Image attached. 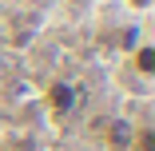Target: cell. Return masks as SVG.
<instances>
[{"label":"cell","instance_id":"3957f363","mask_svg":"<svg viewBox=\"0 0 155 151\" xmlns=\"http://www.w3.org/2000/svg\"><path fill=\"white\" fill-rule=\"evenodd\" d=\"M135 72L139 76H155V48L151 44H139L135 48Z\"/></svg>","mask_w":155,"mask_h":151},{"label":"cell","instance_id":"7a4b0ae2","mask_svg":"<svg viewBox=\"0 0 155 151\" xmlns=\"http://www.w3.org/2000/svg\"><path fill=\"white\" fill-rule=\"evenodd\" d=\"M131 139H135L131 123L115 119V123H111V131H107V147H111V151H131Z\"/></svg>","mask_w":155,"mask_h":151},{"label":"cell","instance_id":"277c9868","mask_svg":"<svg viewBox=\"0 0 155 151\" xmlns=\"http://www.w3.org/2000/svg\"><path fill=\"white\" fill-rule=\"evenodd\" d=\"M131 151H155V135H151V131H139V135L131 139Z\"/></svg>","mask_w":155,"mask_h":151},{"label":"cell","instance_id":"6da1fadb","mask_svg":"<svg viewBox=\"0 0 155 151\" xmlns=\"http://www.w3.org/2000/svg\"><path fill=\"white\" fill-rule=\"evenodd\" d=\"M48 107H52V115H68L76 107V87L72 84H52L48 87Z\"/></svg>","mask_w":155,"mask_h":151},{"label":"cell","instance_id":"5b68a950","mask_svg":"<svg viewBox=\"0 0 155 151\" xmlns=\"http://www.w3.org/2000/svg\"><path fill=\"white\" fill-rule=\"evenodd\" d=\"M131 4H135V8H147V0H131Z\"/></svg>","mask_w":155,"mask_h":151}]
</instances>
